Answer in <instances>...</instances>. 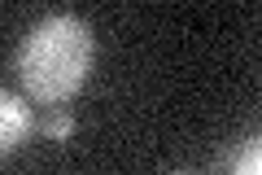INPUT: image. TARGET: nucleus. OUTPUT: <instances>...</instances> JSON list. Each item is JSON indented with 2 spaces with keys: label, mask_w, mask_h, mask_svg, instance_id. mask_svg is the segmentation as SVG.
Returning a JSON list of instances; mask_svg holds the SVG:
<instances>
[{
  "label": "nucleus",
  "mask_w": 262,
  "mask_h": 175,
  "mask_svg": "<svg viewBox=\"0 0 262 175\" xmlns=\"http://www.w3.org/2000/svg\"><path fill=\"white\" fill-rule=\"evenodd\" d=\"M92 53H96V40L83 18H75V13L44 18L22 40V53H18V74L27 96H35L39 105L70 101L88 83Z\"/></svg>",
  "instance_id": "f257e3e1"
},
{
  "label": "nucleus",
  "mask_w": 262,
  "mask_h": 175,
  "mask_svg": "<svg viewBox=\"0 0 262 175\" xmlns=\"http://www.w3.org/2000/svg\"><path fill=\"white\" fill-rule=\"evenodd\" d=\"M31 127H35L31 105L22 101V96H13V92H0V153L18 149L22 140L31 136Z\"/></svg>",
  "instance_id": "f03ea898"
},
{
  "label": "nucleus",
  "mask_w": 262,
  "mask_h": 175,
  "mask_svg": "<svg viewBox=\"0 0 262 175\" xmlns=\"http://www.w3.org/2000/svg\"><path fill=\"white\" fill-rule=\"evenodd\" d=\"M232 175H262V145L253 136L232 153Z\"/></svg>",
  "instance_id": "7ed1b4c3"
},
{
  "label": "nucleus",
  "mask_w": 262,
  "mask_h": 175,
  "mask_svg": "<svg viewBox=\"0 0 262 175\" xmlns=\"http://www.w3.org/2000/svg\"><path fill=\"white\" fill-rule=\"evenodd\" d=\"M44 131L53 140H70V131H75V119H70V114H48L44 119Z\"/></svg>",
  "instance_id": "20e7f679"
},
{
  "label": "nucleus",
  "mask_w": 262,
  "mask_h": 175,
  "mask_svg": "<svg viewBox=\"0 0 262 175\" xmlns=\"http://www.w3.org/2000/svg\"><path fill=\"white\" fill-rule=\"evenodd\" d=\"M175 175H192V171H175Z\"/></svg>",
  "instance_id": "39448f33"
}]
</instances>
